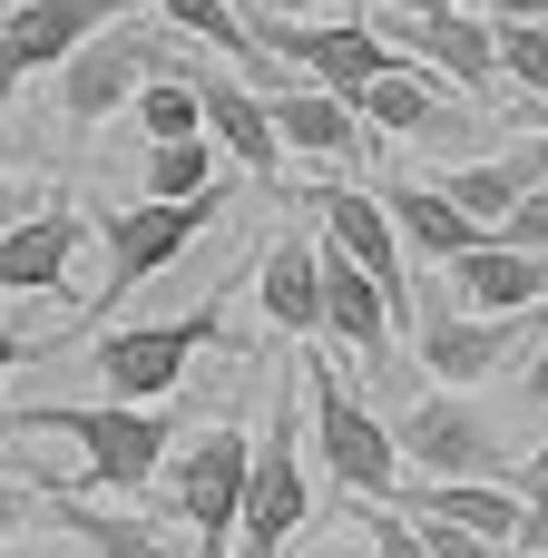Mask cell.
Masks as SVG:
<instances>
[{
    "mask_svg": "<svg viewBox=\"0 0 548 558\" xmlns=\"http://www.w3.org/2000/svg\"><path fill=\"white\" fill-rule=\"evenodd\" d=\"M245 471H255V441H245V432H226V422H206V432L176 451L167 490H176V510H186V539H196V558H235Z\"/></svg>",
    "mask_w": 548,
    "mask_h": 558,
    "instance_id": "obj_7",
    "label": "cell"
},
{
    "mask_svg": "<svg viewBox=\"0 0 548 558\" xmlns=\"http://www.w3.org/2000/svg\"><path fill=\"white\" fill-rule=\"evenodd\" d=\"M500 558H529V549H520V539H510V549H500Z\"/></svg>",
    "mask_w": 548,
    "mask_h": 558,
    "instance_id": "obj_38",
    "label": "cell"
},
{
    "mask_svg": "<svg viewBox=\"0 0 548 558\" xmlns=\"http://www.w3.org/2000/svg\"><path fill=\"white\" fill-rule=\"evenodd\" d=\"M127 108H137V137H147V147H157V137H196V128H206L196 69H176V59H167V69H157V78H147V88L127 98Z\"/></svg>",
    "mask_w": 548,
    "mask_h": 558,
    "instance_id": "obj_21",
    "label": "cell"
},
{
    "mask_svg": "<svg viewBox=\"0 0 548 558\" xmlns=\"http://www.w3.org/2000/svg\"><path fill=\"white\" fill-rule=\"evenodd\" d=\"M294 558H363V549H343V539H324V549H294Z\"/></svg>",
    "mask_w": 548,
    "mask_h": 558,
    "instance_id": "obj_35",
    "label": "cell"
},
{
    "mask_svg": "<svg viewBox=\"0 0 548 558\" xmlns=\"http://www.w3.org/2000/svg\"><path fill=\"white\" fill-rule=\"evenodd\" d=\"M490 39H500V78L548 98V20H490Z\"/></svg>",
    "mask_w": 548,
    "mask_h": 558,
    "instance_id": "obj_25",
    "label": "cell"
},
{
    "mask_svg": "<svg viewBox=\"0 0 548 558\" xmlns=\"http://www.w3.org/2000/svg\"><path fill=\"white\" fill-rule=\"evenodd\" d=\"M196 98H206V137H216L226 167H245V177H275L284 167V137L265 118V88H235L226 69H196Z\"/></svg>",
    "mask_w": 548,
    "mask_h": 558,
    "instance_id": "obj_15",
    "label": "cell"
},
{
    "mask_svg": "<svg viewBox=\"0 0 548 558\" xmlns=\"http://www.w3.org/2000/svg\"><path fill=\"white\" fill-rule=\"evenodd\" d=\"M520 118H539V128H548V98H529V108H520Z\"/></svg>",
    "mask_w": 548,
    "mask_h": 558,
    "instance_id": "obj_36",
    "label": "cell"
},
{
    "mask_svg": "<svg viewBox=\"0 0 548 558\" xmlns=\"http://www.w3.org/2000/svg\"><path fill=\"white\" fill-rule=\"evenodd\" d=\"M382 206H392V226H402V245H412L422 265H451V255H461V245L480 235V216H461L441 177H431V186H392Z\"/></svg>",
    "mask_w": 548,
    "mask_h": 558,
    "instance_id": "obj_20",
    "label": "cell"
},
{
    "mask_svg": "<svg viewBox=\"0 0 548 558\" xmlns=\"http://www.w3.org/2000/svg\"><path fill=\"white\" fill-rule=\"evenodd\" d=\"M539 558H548V549H539Z\"/></svg>",
    "mask_w": 548,
    "mask_h": 558,
    "instance_id": "obj_40",
    "label": "cell"
},
{
    "mask_svg": "<svg viewBox=\"0 0 548 558\" xmlns=\"http://www.w3.org/2000/svg\"><path fill=\"white\" fill-rule=\"evenodd\" d=\"M529 481H548V441H539V451H529V471H520V490H529Z\"/></svg>",
    "mask_w": 548,
    "mask_h": 558,
    "instance_id": "obj_34",
    "label": "cell"
},
{
    "mask_svg": "<svg viewBox=\"0 0 548 558\" xmlns=\"http://www.w3.org/2000/svg\"><path fill=\"white\" fill-rule=\"evenodd\" d=\"M412 343H422V363H431V383H490L500 373V353H520L529 343V314H412Z\"/></svg>",
    "mask_w": 548,
    "mask_h": 558,
    "instance_id": "obj_12",
    "label": "cell"
},
{
    "mask_svg": "<svg viewBox=\"0 0 548 558\" xmlns=\"http://www.w3.org/2000/svg\"><path fill=\"white\" fill-rule=\"evenodd\" d=\"M0 471H20V461H10V432H0Z\"/></svg>",
    "mask_w": 548,
    "mask_h": 558,
    "instance_id": "obj_37",
    "label": "cell"
},
{
    "mask_svg": "<svg viewBox=\"0 0 548 558\" xmlns=\"http://www.w3.org/2000/svg\"><path fill=\"white\" fill-rule=\"evenodd\" d=\"M10 157H20V128H10V108H0V167H10Z\"/></svg>",
    "mask_w": 548,
    "mask_h": 558,
    "instance_id": "obj_33",
    "label": "cell"
},
{
    "mask_svg": "<svg viewBox=\"0 0 548 558\" xmlns=\"http://www.w3.org/2000/svg\"><path fill=\"white\" fill-rule=\"evenodd\" d=\"M314 510V471H304V412H275L255 432V471H245V520H235V558H284V539Z\"/></svg>",
    "mask_w": 548,
    "mask_h": 558,
    "instance_id": "obj_8",
    "label": "cell"
},
{
    "mask_svg": "<svg viewBox=\"0 0 548 558\" xmlns=\"http://www.w3.org/2000/svg\"><path fill=\"white\" fill-rule=\"evenodd\" d=\"M39 520L69 530V539H88V558H167V530L118 520V510H39Z\"/></svg>",
    "mask_w": 548,
    "mask_h": 558,
    "instance_id": "obj_22",
    "label": "cell"
},
{
    "mask_svg": "<svg viewBox=\"0 0 548 558\" xmlns=\"http://www.w3.org/2000/svg\"><path fill=\"white\" fill-rule=\"evenodd\" d=\"M255 304H265V324L275 333H324V245L314 235H275L265 245V265H255Z\"/></svg>",
    "mask_w": 548,
    "mask_h": 558,
    "instance_id": "obj_17",
    "label": "cell"
},
{
    "mask_svg": "<svg viewBox=\"0 0 548 558\" xmlns=\"http://www.w3.org/2000/svg\"><path fill=\"white\" fill-rule=\"evenodd\" d=\"M39 500H49V481H29V471H0V539H20V530L39 520Z\"/></svg>",
    "mask_w": 548,
    "mask_h": 558,
    "instance_id": "obj_29",
    "label": "cell"
},
{
    "mask_svg": "<svg viewBox=\"0 0 548 558\" xmlns=\"http://www.w3.org/2000/svg\"><path fill=\"white\" fill-rule=\"evenodd\" d=\"M265 118H275L284 157H314V167H353V157H363V108H353L343 88H324V78L265 88Z\"/></svg>",
    "mask_w": 548,
    "mask_h": 558,
    "instance_id": "obj_11",
    "label": "cell"
},
{
    "mask_svg": "<svg viewBox=\"0 0 548 558\" xmlns=\"http://www.w3.org/2000/svg\"><path fill=\"white\" fill-rule=\"evenodd\" d=\"M422 520V539H431V558H500L510 539H480V530H461V520H441V510H412Z\"/></svg>",
    "mask_w": 548,
    "mask_h": 558,
    "instance_id": "obj_28",
    "label": "cell"
},
{
    "mask_svg": "<svg viewBox=\"0 0 548 558\" xmlns=\"http://www.w3.org/2000/svg\"><path fill=\"white\" fill-rule=\"evenodd\" d=\"M78 216L69 206H29L0 226V294H59L69 284V255H78Z\"/></svg>",
    "mask_w": 548,
    "mask_h": 558,
    "instance_id": "obj_16",
    "label": "cell"
},
{
    "mask_svg": "<svg viewBox=\"0 0 548 558\" xmlns=\"http://www.w3.org/2000/svg\"><path fill=\"white\" fill-rule=\"evenodd\" d=\"M529 412H548V343L529 353Z\"/></svg>",
    "mask_w": 548,
    "mask_h": 558,
    "instance_id": "obj_32",
    "label": "cell"
},
{
    "mask_svg": "<svg viewBox=\"0 0 548 558\" xmlns=\"http://www.w3.org/2000/svg\"><path fill=\"white\" fill-rule=\"evenodd\" d=\"M324 235H333L363 275H382V304H392V333H402L422 304H412V275H402V226H392V206H382L373 186H324Z\"/></svg>",
    "mask_w": 548,
    "mask_h": 558,
    "instance_id": "obj_10",
    "label": "cell"
},
{
    "mask_svg": "<svg viewBox=\"0 0 548 558\" xmlns=\"http://www.w3.org/2000/svg\"><path fill=\"white\" fill-rule=\"evenodd\" d=\"M118 10H147V0H10V20H0V59H10L20 78H39V69H59L98 20H118Z\"/></svg>",
    "mask_w": 548,
    "mask_h": 558,
    "instance_id": "obj_14",
    "label": "cell"
},
{
    "mask_svg": "<svg viewBox=\"0 0 548 558\" xmlns=\"http://www.w3.org/2000/svg\"><path fill=\"white\" fill-rule=\"evenodd\" d=\"M402 510H441L480 539H520V481H402Z\"/></svg>",
    "mask_w": 548,
    "mask_h": 558,
    "instance_id": "obj_19",
    "label": "cell"
},
{
    "mask_svg": "<svg viewBox=\"0 0 548 558\" xmlns=\"http://www.w3.org/2000/svg\"><path fill=\"white\" fill-rule=\"evenodd\" d=\"M363 530H373V558H431V539H422L412 510H363Z\"/></svg>",
    "mask_w": 548,
    "mask_h": 558,
    "instance_id": "obj_27",
    "label": "cell"
},
{
    "mask_svg": "<svg viewBox=\"0 0 548 558\" xmlns=\"http://www.w3.org/2000/svg\"><path fill=\"white\" fill-rule=\"evenodd\" d=\"M441 275H451V294H461L471 314H529L548 294V255L539 245H510V235H471Z\"/></svg>",
    "mask_w": 548,
    "mask_h": 558,
    "instance_id": "obj_13",
    "label": "cell"
},
{
    "mask_svg": "<svg viewBox=\"0 0 548 558\" xmlns=\"http://www.w3.org/2000/svg\"><path fill=\"white\" fill-rule=\"evenodd\" d=\"M167 20L157 10H118V20H98L69 59H59V108L78 118V128H98V118H118L157 69H167Z\"/></svg>",
    "mask_w": 548,
    "mask_h": 558,
    "instance_id": "obj_4",
    "label": "cell"
},
{
    "mask_svg": "<svg viewBox=\"0 0 548 558\" xmlns=\"http://www.w3.org/2000/svg\"><path fill=\"white\" fill-rule=\"evenodd\" d=\"M39 353H49L39 333H10V324H0V392H10V373H20V363H39Z\"/></svg>",
    "mask_w": 548,
    "mask_h": 558,
    "instance_id": "obj_30",
    "label": "cell"
},
{
    "mask_svg": "<svg viewBox=\"0 0 548 558\" xmlns=\"http://www.w3.org/2000/svg\"><path fill=\"white\" fill-rule=\"evenodd\" d=\"M206 186H216V137H206V128L147 147V186H137V196H206Z\"/></svg>",
    "mask_w": 548,
    "mask_h": 558,
    "instance_id": "obj_23",
    "label": "cell"
},
{
    "mask_svg": "<svg viewBox=\"0 0 548 558\" xmlns=\"http://www.w3.org/2000/svg\"><path fill=\"white\" fill-rule=\"evenodd\" d=\"M480 235H510V245H539L548 255V186H520V196L500 206V226H480Z\"/></svg>",
    "mask_w": 548,
    "mask_h": 558,
    "instance_id": "obj_26",
    "label": "cell"
},
{
    "mask_svg": "<svg viewBox=\"0 0 548 558\" xmlns=\"http://www.w3.org/2000/svg\"><path fill=\"white\" fill-rule=\"evenodd\" d=\"M382 39H392L402 59L441 69L451 88H471V98H500V88H510V78H500V39H490V20H480L471 0H431V10L392 0V10H382Z\"/></svg>",
    "mask_w": 548,
    "mask_h": 558,
    "instance_id": "obj_9",
    "label": "cell"
},
{
    "mask_svg": "<svg viewBox=\"0 0 548 558\" xmlns=\"http://www.w3.org/2000/svg\"><path fill=\"white\" fill-rule=\"evenodd\" d=\"M206 226H216V186H206V196H137V206H108V216H98V235H108L98 314H108L118 294H137L147 275H167V265H176Z\"/></svg>",
    "mask_w": 548,
    "mask_h": 558,
    "instance_id": "obj_6",
    "label": "cell"
},
{
    "mask_svg": "<svg viewBox=\"0 0 548 558\" xmlns=\"http://www.w3.org/2000/svg\"><path fill=\"white\" fill-rule=\"evenodd\" d=\"M10 432H49V441H78L88 451V481L98 490H147L167 471V422L147 402H39V412H10Z\"/></svg>",
    "mask_w": 548,
    "mask_h": 558,
    "instance_id": "obj_3",
    "label": "cell"
},
{
    "mask_svg": "<svg viewBox=\"0 0 548 558\" xmlns=\"http://www.w3.org/2000/svg\"><path fill=\"white\" fill-rule=\"evenodd\" d=\"M0 558H88V539H69V530L59 539H0Z\"/></svg>",
    "mask_w": 548,
    "mask_h": 558,
    "instance_id": "obj_31",
    "label": "cell"
},
{
    "mask_svg": "<svg viewBox=\"0 0 548 558\" xmlns=\"http://www.w3.org/2000/svg\"><path fill=\"white\" fill-rule=\"evenodd\" d=\"M0 226H10V196H0Z\"/></svg>",
    "mask_w": 548,
    "mask_h": 558,
    "instance_id": "obj_39",
    "label": "cell"
},
{
    "mask_svg": "<svg viewBox=\"0 0 548 558\" xmlns=\"http://www.w3.org/2000/svg\"><path fill=\"white\" fill-rule=\"evenodd\" d=\"M304 412H314L324 481H333V490H353V500H402V441H392V422H382L324 353L304 363Z\"/></svg>",
    "mask_w": 548,
    "mask_h": 558,
    "instance_id": "obj_1",
    "label": "cell"
},
{
    "mask_svg": "<svg viewBox=\"0 0 548 558\" xmlns=\"http://www.w3.org/2000/svg\"><path fill=\"white\" fill-rule=\"evenodd\" d=\"M392 441H402L412 481H510V451H500V422H490L480 383H431L392 422Z\"/></svg>",
    "mask_w": 548,
    "mask_h": 558,
    "instance_id": "obj_2",
    "label": "cell"
},
{
    "mask_svg": "<svg viewBox=\"0 0 548 558\" xmlns=\"http://www.w3.org/2000/svg\"><path fill=\"white\" fill-rule=\"evenodd\" d=\"M324 333L353 343L363 363H392V304H382V275H363L333 235H324Z\"/></svg>",
    "mask_w": 548,
    "mask_h": 558,
    "instance_id": "obj_18",
    "label": "cell"
},
{
    "mask_svg": "<svg viewBox=\"0 0 548 558\" xmlns=\"http://www.w3.org/2000/svg\"><path fill=\"white\" fill-rule=\"evenodd\" d=\"M216 333H226V294H206L196 314H167V324H108V333L88 343V363H98V383H108L118 402H167V392L186 383V363H196Z\"/></svg>",
    "mask_w": 548,
    "mask_h": 558,
    "instance_id": "obj_5",
    "label": "cell"
},
{
    "mask_svg": "<svg viewBox=\"0 0 548 558\" xmlns=\"http://www.w3.org/2000/svg\"><path fill=\"white\" fill-rule=\"evenodd\" d=\"M441 186H451V206H461V216H480V226H500V206L520 196V177H510V157H500V147H490V157H461Z\"/></svg>",
    "mask_w": 548,
    "mask_h": 558,
    "instance_id": "obj_24",
    "label": "cell"
}]
</instances>
